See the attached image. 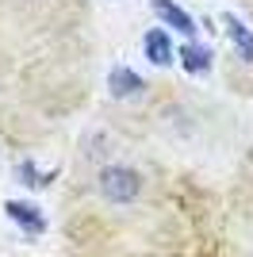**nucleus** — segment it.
Wrapping results in <instances>:
<instances>
[{
  "label": "nucleus",
  "instance_id": "obj_5",
  "mask_svg": "<svg viewBox=\"0 0 253 257\" xmlns=\"http://www.w3.org/2000/svg\"><path fill=\"white\" fill-rule=\"evenodd\" d=\"M107 88H111V96H126V92H138L142 81H138V73H131V69H111Z\"/></svg>",
  "mask_w": 253,
  "mask_h": 257
},
{
  "label": "nucleus",
  "instance_id": "obj_2",
  "mask_svg": "<svg viewBox=\"0 0 253 257\" xmlns=\"http://www.w3.org/2000/svg\"><path fill=\"white\" fill-rule=\"evenodd\" d=\"M154 8H158V16L165 23H173V27H177V31H184L192 39V31H196V23H192V16L188 12H180L177 4H173V0H154Z\"/></svg>",
  "mask_w": 253,
  "mask_h": 257
},
{
  "label": "nucleus",
  "instance_id": "obj_1",
  "mask_svg": "<svg viewBox=\"0 0 253 257\" xmlns=\"http://www.w3.org/2000/svg\"><path fill=\"white\" fill-rule=\"evenodd\" d=\"M138 188H142V181H138V173L126 169V165H107V169L100 173V192H104L111 204H131L138 196Z\"/></svg>",
  "mask_w": 253,
  "mask_h": 257
},
{
  "label": "nucleus",
  "instance_id": "obj_3",
  "mask_svg": "<svg viewBox=\"0 0 253 257\" xmlns=\"http://www.w3.org/2000/svg\"><path fill=\"white\" fill-rule=\"evenodd\" d=\"M146 58L154 65H169V62H173V46H169L165 31H150L146 35Z\"/></svg>",
  "mask_w": 253,
  "mask_h": 257
},
{
  "label": "nucleus",
  "instance_id": "obj_7",
  "mask_svg": "<svg viewBox=\"0 0 253 257\" xmlns=\"http://www.w3.org/2000/svg\"><path fill=\"white\" fill-rule=\"evenodd\" d=\"M8 215H12V219H20L27 230H42V215L35 211V207H27V204H8Z\"/></svg>",
  "mask_w": 253,
  "mask_h": 257
},
{
  "label": "nucleus",
  "instance_id": "obj_6",
  "mask_svg": "<svg viewBox=\"0 0 253 257\" xmlns=\"http://www.w3.org/2000/svg\"><path fill=\"white\" fill-rule=\"evenodd\" d=\"M226 31H230V39H234V46H238V54H242L245 62H253V31H245V27L234 20V16H226Z\"/></svg>",
  "mask_w": 253,
  "mask_h": 257
},
{
  "label": "nucleus",
  "instance_id": "obj_4",
  "mask_svg": "<svg viewBox=\"0 0 253 257\" xmlns=\"http://www.w3.org/2000/svg\"><path fill=\"white\" fill-rule=\"evenodd\" d=\"M180 62H184V69H188V73H207L211 50H203L200 43H184V50H180Z\"/></svg>",
  "mask_w": 253,
  "mask_h": 257
}]
</instances>
